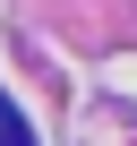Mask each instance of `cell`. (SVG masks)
<instances>
[{"instance_id":"cell-1","label":"cell","mask_w":137,"mask_h":146,"mask_svg":"<svg viewBox=\"0 0 137 146\" xmlns=\"http://www.w3.org/2000/svg\"><path fill=\"white\" fill-rule=\"evenodd\" d=\"M0 146H34V137H26V120H17L9 103H0Z\"/></svg>"}]
</instances>
